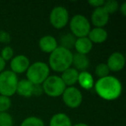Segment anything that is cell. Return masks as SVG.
I'll use <instances>...</instances> for the list:
<instances>
[{
	"mask_svg": "<svg viewBox=\"0 0 126 126\" xmlns=\"http://www.w3.org/2000/svg\"><path fill=\"white\" fill-rule=\"evenodd\" d=\"M93 44L92 43L91 41L88 39L87 36L86 37H79L76 38L75 44H74V48L78 54H85L86 55L89 54L93 49Z\"/></svg>",
	"mask_w": 126,
	"mask_h": 126,
	"instance_id": "2e32d148",
	"label": "cell"
},
{
	"mask_svg": "<svg viewBox=\"0 0 126 126\" xmlns=\"http://www.w3.org/2000/svg\"><path fill=\"white\" fill-rule=\"evenodd\" d=\"M105 2V1H104V0H89L88 4L91 6H93V7L98 8V7H103Z\"/></svg>",
	"mask_w": 126,
	"mask_h": 126,
	"instance_id": "83f0119b",
	"label": "cell"
},
{
	"mask_svg": "<svg viewBox=\"0 0 126 126\" xmlns=\"http://www.w3.org/2000/svg\"><path fill=\"white\" fill-rule=\"evenodd\" d=\"M103 8L105 10L109 15L113 14V13L117 12L119 9V4L116 0H108L106 2H105L103 5Z\"/></svg>",
	"mask_w": 126,
	"mask_h": 126,
	"instance_id": "7402d4cb",
	"label": "cell"
},
{
	"mask_svg": "<svg viewBox=\"0 0 126 126\" xmlns=\"http://www.w3.org/2000/svg\"><path fill=\"white\" fill-rule=\"evenodd\" d=\"M0 56L2 57V59L4 61H11L12 58L14 57V50L11 46H5L4 48L1 51V54Z\"/></svg>",
	"mask_w": 126,
	"mask_h": 126,
	"instance_id": "484cf974",
	"label": "cell"
},
{
	"mask_svg": "<svg viewBox=\"0 0 126 126\" xmlns=\"http://www.w3.org/2000/svg\"><path fill=\"white\" fill-rule=\"evenodd\" d=\"M76 37L74 36L73 34L67 33L65 35H63L60 39V47H62L66 49L71 50V48L74 47V44H75Z\"/></svg>",
	"mask_w": 126,
	"mask_h": 126,
	"instance_id": "ffe728a7",
	"label": "cell"
},
{
	"mask_svg": "<svg viewBox=\"0 0 126 126\" xmlns=\"http://www.w3.org/2000/svg\"><path fill=\"white\" fill-rule=\"evenodd\" d=\"M18 78L11 70H4L0 73V95L11 97L16 93Z\"/></svg>",
	"mask_w": 126,
	"mask_h": 126,
	"instance_id": "277c9868",
	"label": "cell"
},
{
	"mask_svg": "<svg viewBox=\"0 0 126 126\" xmlns=\"http://www.w3.org/2000/svg\"><path fill=\"white\" fill-rule=\"evenodd\" d=\"M20 126H45V124L42 119H41L40 117L31 116V117H26L22 122Z\"/></svg>",
	"mask_w": 126,
	"mask_h": 126,
	"instance_id": "44dd1931",
	"label": "cell"
},
{
	"mask_svg": "<svg viewBox=\"0 0 126 126\" xmlns=\"http://www.w3.org/2000/svg\"><path fill=\"white\" fill-rule=\"evenodd\" d=\"M13 117L8 112H0V126H12Z\"/></svg>",
	"mask_w": 126,
	"mask_h": 126,
	"instance_id": "cb8c5ba5",
	"label": "cell"
},
{
	"mask_svg": "<svg viewBox=\"0 0 126 126\" xmlns=\"http://www.w3.org/2000/svg\"><path fill=\"white\" fill-rule=\"evenodd\" d=\"M72 65H74V68L76 69L78 72H84L86 71V69L90 66V61L88 57L85 54H73V61Z\"/></svg>",
	"mask_w": 126,
	"mask_h": 126,
	"instance_id": "9a60e30c",
	"label": "cell"
},
{
	"mask_svg": "<svg viewBox=\"0 0 126 126\" xmlns=\"http://www.w3.org/2000/svg\"><path fill=\"white\" fill-rule=\"evenodd\" d=\"M42 86L43 93L52 98L61 96L67 87L61 78L57 75H49Z\"/></svg>",
	"mask_w": 126,
	"mask_h": 126,
	"instance_id": "5b68a950",
	"label": "cell"
},
{
	"mask_svg": "<svg viewBox=\"0 0 126 126\" xmlns=\"http://www.w3.org/2000/svg\"><path fill=\"white\" fill-rule=\"evenodd\" d=\"M93 86L97 94L107 101L118 98L123 91L121 81L117 78L110 75L98 79Z\"/></svg>",
	"mask_w": 126,
	"mask_h": 126,
	"instance_id": "6da1fadb",
	"label": "cell"
},
{
	"mask_svg": "<svg viewBox=\"0 0 126 126\" xmlns=\"http://www.w3.org/2000/svg\"><path fill=\"white\" fill-rule=\"evenodd\" d=\"M34 87H35V85L32 84L27 79H21V80H18L16 93L24 98H30L33 96Z\"/></svg>",
	"mask_w": 126,
	"mask_h": 126,
	"instance_id": "5bb4252c",
	"label": "cell"
},
{
	"mask_svg": "<svg viewBox=\"0 0 126 126\" xmlns=\"http://www.w3.org/2000/svg\"><path fill=\"white\" fill-rule=\"evenodd\" d=\"M106 65L110 72H119L125 66V57L122 53L114 52L109 56Z\"/></svg>",
	"mask_w": 126,
	"mask_h": 126,
	"instance_id": "8fae6325",
	"label": "cell"
},
{
	"mask_svg": "<svg viewBox=\"0 0 126 126\" xmlns=\"http://www.w3.org/2000/svg\"><path fill=\"white\" fill-rule=\"evenodd\" d=\"M79 72H78L74 67H69L68 69L61 73V78L62 81L66 86H74V85L78 82V77H79Z\"/></svg>",
	"mask_w": 126,
	"mask_h": 126,
	"instance_id": "e0dca14e",
	"label": "cell"
},
{
	"mask_svg": "<svg viewBox=\"0 0 126 126\" xmlns=\"http://www.w3.org/2000/svg\"><path fill=\"white\" fill-rule=\"evenodd\" d=\"M50 73V68L47 63L36 61L30 64L26 71V78L34 85H42L47 79Z\"/></svg>",
	"mask_w": 126,
	"mask_h": 126,
	"instance_id": "3957f363",
	"label": "cell"
},
{
	"mask_svg": "<svg viewBox=\"0 0 126 126\" xmlns=\"http://www.w3.org/2000/svg\"><path fill=\"white\" fill-rule=\"evenodd\" d=\"M110 70L107 67L106 63H99L95 67V74L98 77V79L105 78L109 75Z\"/></svg>",
	"mask_w": 126,
	"mask_h": 126,
	"instance_id": "603a6c76",
	"label": "cell"
},
{
	"mask_svg": "<svg viewBox=\"0 0 126 126\" xmlns=\"http://www.w3.org/2000/svg\"><path fill=\"white\" fill-rule=\"evenodd\" d=\"M49 22L56 30H61L69 22V12L64 6H55L49 14Z\"/></svg>",
	"mask_w": 126,
	"mask_h": 126,
	"instance_id": "52a82bcc",
	"label": "cell"
},
{
	"mask_svg": "<svg viewBox=\"0 0 126 126\" xmlns=\"http://www.w3.org/2000/svg\"><path fill=\"white\" fill-rule=\"evenodd\" d=\"M58 47L57 40L52 35H44L39 41V47L46 54H51Z\"/></svg>",
	"mask_w": 126,
	"mask_h": 126,
	"instance_id": "7c38bea8",
	"label": "cell"
},
{
	"mask_svg": "<svg viewBox=\"0 0 126 126\" xmlns=\"http://www.w3.org/2000/svg\"><path fill=\"white\" fill-rule=\"evenodd\" d=\"M69 27L71 34H73L76 38L86 37L91 30V23L85 16L77 14L71 18Z\"/></svg>",
	"mask_w": 126,
	"mask_h": 126,
	"instance_id": "8992f818",
	"label": "cell"
},
{
	"mask_svg": "<svg viewBox=\"0 0 126 126\" xmlns=\"http://www.w3.org/2000/svg\"><path fill=\"white\" fill-rule=\"evenodd\" d=\"M110 15L103 7L95 8L91 15V22L95 28H103L108 23Z\"/></svg>",
	"mask_w": 126,
	"mask_h": 126,
	"instance_id": "30bf717a",
	"label": "cell"
},
{
	"mask_svg": "<svg viewBox=\"0 0 126 126\" xmlns=\"http://www.w3.org/2000/svg\"><path fill=\"white\" fill-rule=\"evenodd\" d=\"M73 53L62 47H58L52 52L48 58V67L53 71L62 73L72 66Z\"/></svg>",
	"mask_w": 126,
	"mask_h": 126,
	"instance_id": "7a4b0ae2",
	"label": "cell"
},
{
	"mask_svg": "<svg viewBox=\"0 0 126 126\" xmlns=\"http://www.w3.org/2000/svg\"><path fill=\"white\" fill-rule=\"evenodd\" d=\"M49 126H73L70 117L65 113H56L51 117Z\"/></svg>",
	"mask_w": 126,
	"mask_h": 126,
	"instance_id": "ac0fdd59",
	"label": "cell"
},
{
	"mask_svg": "<svg viewBox=\"0 0 126 126\" xmlns=\"http://www.w3.org/2000/svg\"><path fill=\"white\" fill-rule=\"evenodd\" d=\"M62 100L67 107L75 109L80 106L83 101L82 93L79 88L75 86H67L61 95Z\"/></svg>",
	"mask_w": 126,
	"mask_h": 126,
	"instance_id": "ba28073f",
	"label": "cell"
},
{
	"mask_svg": "<svg viewBox=\"0 0 126 126\" xmlns=\"http://www.w3.org/2000/svg\"><path fill=\"white\" fill-rule=\"evenodd\" d=\"M42 93H43V90H42V85H35L33 96H40Z\"/></svg>",
	"mask_w": 126,
	"mask_h": 126,
	"instance_id": "f1b7e54d",
	"label": "cell"
},
{
	"mask_svg": "<svg viewBox=\"0 0 126 126\" xmlns=\"http://www.w3.org/2000/svg\"><path fill=\"white\" fill-rule=\"evenodd\" d=\"M11 98L0 95V112H7V110L11 107Z\"/></svg>",
	"mask_w": 126,
	"mask_h": 126,
	"instance_id": "d4e9b609",
	"label": "cell"
},
{
	"mask_svg": "<svg viewBox=\"0 0 126 126\" xmlns=\"http://www.w3.org/2000/svg\"><path fill=\"white\" fill-rule=\"evenodd\" d=\"M78 83L81 87L86 90L92 89L94 86V80H93V75L87 71L79 73V77H78Z\"/></svg>",
	"mask_w": 126,
	"mask_h": 126,
	"instance_id": "d6986e66",
	"label": "cell"
},
{
	"mask_svg": "<svg viewBox=\"0 0 126 126\" xmlns=\"http://www.w3.org/2000/svg\"><path fill=\"white\" fill-rule=\"evenodd\" d=\"M73 126H89L87 124H85V123H78V124H74Z\"/></svg>",
	"mask_w": 126,
	"mask_h": 126,
	"instance_id": "1f68e13d",
	"label": "cell"
},
{
	"mask_svg": "<svg viewBox=\"0 0 126 126\" xmlns=\"http://www.w3.org/2000/svg\"><path fill=\"white\" fill-rule=\"evenodd\" d=\"M11 35L5 30H0V43L7 44L11 42Z\"/></svg>",
	"mask_w": 126,
	"mask_h": 126,
	"instance_id": "4316f807",
	"label": "cell"
},
{
	"mask_svg": "<svg viewBox=\"0 0 126 126\" xmlns=\"http://www.w3.org/2000/svg\"><path fill=\"white\" fill-rule=\"evenodd\" d=\"M119 10H120V12L123 16H126V3H123L120 6H119Z\"/></svg>",
	"mask_w": 126,
	"mask_h": 126,
	"instance_id": "f546056e",
	"label": "cell"
},
{
	"mask_svg": "<svg viewBox=\"0 0 126 126\" xmlns=\"http://www.w3.org/2000/svg\"><path fill=\"white\" fill-rule=\"evenodd\" d=\"M30 65V61L24 54H18L12 58L11 61V69L14 74H23L26 73Z\"/></svg>",
	"mask_w": 126,
	"mask_h": 126,
	"instance_id": "9c48e42d",
	"label": "cell"
},
{
	"mask_svg": "<svg viewBox=\"0 0 126 126\" xmlns=\"http://www.w3.org/2000/svg\"><path fill=\"white\" fill-rule=\"evenodd\" d=\"M6 66V62L2 59V57L0 56V73H2L3 71H4Z\"/></svg>",
	"mask_w": 126,
	"mask_h": 126,
	"instance_id": "4dcf8cb0",
	"label": "cell"
},
{
	"mask_svg": "<svg viewBox=\"0 0 126 126\" xmlns=\"http://www.w3.org/2000/svg\"><path fill=\"white\" fill-rule=\"evenodd\" d=\"M87 37L93 44H100L107 40L108 33L104 28H93L91 29L87 35Z\"/></svg>",
	"mask_w": 126,
	"mask_h": 126,
	"instance_id": "4fadbf2b",
	"label": "cell"
}]
</instances>
